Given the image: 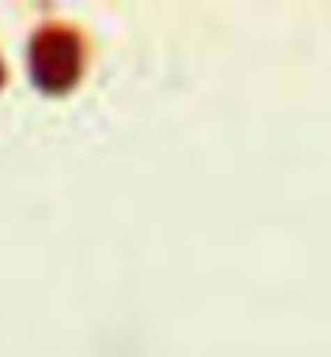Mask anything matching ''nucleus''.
Here are the masks:
<instances>
[{
    "instance_id": "obj_1",
    "label": "nucleus",
    "mask_w": 331,
    "mask_h": 357,
    "mask_svg": "<svg viewBox=\"0 0 331 357\" xmlns=\"http://www.w3.org/2000/svg\"><path fill=\"white\" fill-rule=\"evenodd\" d=\"M33 78L46 91H66L82 72V43L66 29H46L33 39Z\"/></svg>"
}]
</instances>
